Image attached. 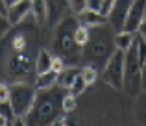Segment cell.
I'll return each mask as SVG.
<instances>
[{
  "label": "cell",
  "instance_id": "obj_29",
  "mask_svg": "<svg viewBox=\"0 0 146 126\" xmlns=\"http://www.w3.org/2000/svg\"><path fill=\"white\" fill-rule=\"evenodd\" d=\"M65 65H67V63H65V59L61 58V56H56V58H54V61H52V69L56 72H61L65 69Z\"/></svg>",
  "mask_w": 146,
  "mask_h": 126
},
{
  "label": "cell",
  "instance_id": "obj_26",
  "mask_svg": "<svg viewBox=\"0 0 146 126\" xmlns=\"http://www.w3.org/2000/svg\"><path fill=\"white\" fill-rule=\"evenodd\" d=\"M102 7H104V0H87L85 2V9H93V11L102 13Z\"/></svg>",
  "mask_w": 146,
  "mask_h": 126
},
{
  "label": "cell",
  "instance_id": "obj_6",
  "mask_svg": "<svg viewBox=\"0 0 146 126\" xmlns=\"http://www.w3.org/2000/svg\"><path fill=\"white\" fill-rule=\"evenodd\" d=\"M37 95V87H33L32 83L26 82H17L15 85H11V106H13L15 115H22L24 117L26 113L30 111L33 100H35Z\"/></svg>",
  "mask_w": 146,
  "mask_h": 126
},
{
  "label": "cell",
  "instance_id": "obj_32",
  "mask_svg": "<svg viewBox=\"0 0 146 126\" xmlns=\"http://www.w3.org/2000/svg\"><path fill=\"white\" fill-rule=\"evenodd\" d=\"M7 7H9L7 0H0V13H6L7 15Z\"/></svg>",
  "mask_w": 146,
  "mask_h": 126
},
{
  "label": "cell",
  "instance_id": "obj_16",
  "mask_svg": "<svg viewBox=\"0 0 146 126\" xmlns=\"http://www.w3.org/2000/svg\"><path fill=\"white\" fill-rule=\"evenodd\" d=\"M56 83H57V72L54 69L35 76V87L37 89H48V87H54Z\"/></svg>",
  "mask_w": 146,
  "mask_h": 126
},
{
  "label": "cell",
  "instance_id": "obj_12",
  "mask_svg": "<svg viewBox=\"0 0 146 126\" xmlns=\"http://www.w3.org/2000/svg\"><path fill=\"white\" fill-rule=\"evenodd\" d=\"M52 61H54V56L50 54L46 48H39L37 58H35V72L37 74H43V72L52 71Z\"/></svg>",
  "mask_w": 146,
  "mask_h": 126
},
{
  "label": "cell",
  "instance_id": "obj_17",
  "mask_svg": "<svg viewBox=\"0 0 146 126\" xmlns=\"http://www.w3.org/2000/svg\"><path fill=\"white\" fill-rule=\"evenodd\" d=\"M135 43V33L131 32H126V30H120V32L115 33V45H117V48H120V50H129V47Z\"/></svg>",
  "mask_w": 146,
  "mask_h": 126
},
{
  "label": "cell",
  "instance_id": "obj_19",
  "mask_svg": "<svg viewBox=\"0 0 146 126\" xmlns=\"http://www.w3.org/2000/svg\"><path fill=\"white\" fill-rule=\"evenodd\" d=\"M85 89H87V82H85V78L82 76V69H80V74L76 76V80H74V83L70 85V93L74 95V97H80L82 93H85Z\"/></svg>",
  "mask_w": 146,
  "mask_h": 126
},
{
  "label": "cell",
  "instance_id": "obj_33",
  "mask_svg": "<svg viewBox=\"0 0 146 126\" xmlns=\"http://www.w3.org/2000/svg\"><path fill=\"white\" fill-rule=\"evenodd\" d=\"M143 89L146 91V61L143 65Z\"/></svg>",
  "mask_w": 146,
  "mask_h": 126
},
{
  "label": "cell",
  "instance_id": "obj_14",
  "mask_svg": "<svg viewBox=\"0 0 146 126\" xmlns=\"http://www.w3.org/2000/svg\"><path fill=\"white\" fill-rule=\"evenodd\" d=\"M80 74V69L76 67H65L61 72H57V85L63 87V89H70V85L74 83L76 76Z\"/></svg>",
  "mask_w": 146,
  "mask_h": 126
},
{
  "label": "cell",
  "instance_id": "obj_5",
  "mask_svg": "<svg viewBox=\"0 0 146 126\" xmlns=\"http://www.w3.org/2000/svg\"><path fill=\"white\" fill-rule=\"evenodd\" d=\"M122 89L129 97H137L143 93V63L139 59V52H137L135 43L126 50V59H124V85Z\"/></svg>",
  "mask_w": 146,
  "mask_h": 126
},
{
  "label": "cell",
  "instance_id": "obj_34",
  "mask_svg": "<svg viewBox=\"0 0 146 126\" xmlns=\"http://www.w3.org/2000/svg\"><path fill=\"white\" fill-rule=\"evenodd\" d=\"M6 124H9V119H7V117H4L2 113H0V126H6Z\"/></svg>",
  "mask_w": 146,
  "mask_h": 126
},
{
  "label": "cell",
  "instance_id": "obj_13",
  "mask_svg": "<svg viewBox=\"0 0 146 126\" xmlns=\"http://www.w3.org/2000/svg\"><path fill=\"white\" fill-rule=\"evenodd\" d=\"M78 19L85 26H98V24H106L107 22L106 15L98 13V11H93V9H83L82 13H78Z\"/></svg>",
  "mask_w": 146,
  "mask_h": 126
},
{
  "label": "cell",
  "instance_id": "obj_15",
  "mask_svg": "<svg viewBox=\"0 0 146 126\" xmlns=\"http://www.w3.org/2000/svg\"><path fill=\"white\" fill-rule=\"evenodd\" d=\"M133 115L139 124H146V91L139 93L135 97V104H133Z\"/></svg>",
  "mask_w": 146,
  "mask_h": 126
},
{
  "label": "cell",
  "instance_id": "obj_23",
  "mask_svg": "<svg viewBox=\"0 0 146 126\" xmlns=\"http://www.w3.org/2000/svg\"><path fill=\"white\" fill-rule=\"evenodd\" d=\"M135 47H137V52H139L141 63L144 65V61H146V39L141 37L139 33H135Z\"/></svg>",
  "mask_w": 146,
  "mask_h": 126
},
{
  "label": "cell",
  "instance_id": "obj_8",
  "mask_svg": "<svg viewBox=\"0 0 146 126\" xmlns=\"http://www.w3.org/2000/svg\"><path fill=\"white\" fill-rule=\"evenodd\" d=\"M131 2L133 0H115L109 15H107V22L111 24V28H113L115 32L124 30V22H126V17H128Z\"/></svg>",
  "mask_w": 146,
  "mask_h": 126
},
{
  "label": "cell",
  "instance_id": "obj_1",
  "mask_svg": "<svg viewBox=\"0 0 146 126\" xmlns=\"http://www.w3.org/2000/svg\"><path fill=\"white\" fill-rule=\"evenodd\" d=\"M39 26V24H37ZM37 26H26L22 30H15L13 37H7V59L4 65V74L11 80L26 82L35 72V58L39 48L37 45Z\"/></svg>",
  "mask_w": 146,
  "mask_h": 126
},
{
  "label": "cell",
  "instance_id": "obj_22",
  "mask_svg": "<svg viewBox=\"0 0 146 126\" xmlns=\"http://www.w3.org/2000/svg\"><path fill=\"white\" fill-rule=\"evenodd\" d=\"M82 76L85 78L87 85H93V83L98 80V69L89 67V65H83V69H82Z\"/></svg>",
  "mask_w": 146,
  "mask_h": 126
},
{
  "label": "cell",
  "instance_id": "obj_21",
  "mask_svg": "<svg viewBox=\"0 0 146 126\" xmlns=\"http://www.w3.org/2000/svg\"><path fill=\"white\" fill-rule=\"evenodd\" d=\"M89 26H85V24H82L80 22L78 24V28H76V32H74V37H76V41H78V45H85L87 41H89Z\"/></svg>",
  "mask_w": 146,
  "mask_h": 126
},
{
  "label": "cell",
  "instance_id": "obj_35",
  "mask_svg": "<svg viewBox=\"0 0 146 126\" xmlns=\"http://www.w3.org/2000/svg\"><path fill=\"white\" fill-rule=\"evenodd\" d=\"M11 2H17V0H7V4H11Z\"/></svg>",
  "mask_w": 146,
  "mask_h": 126
},
{
  "label": "cell",
  "instance_id": "obj_10",
  "mask_svg": "<svg viewBox=\"0 0 146 126\" xmlns=\"http://www.w3.org/2000/svg\"><path fill=\"white\" fill-rule=\"evenodd\" d=\"M46 2V26L56 28V24L68 15L70 9V2L68 0H44Z\"/></svg>",
  "mask_w": 146,
  "mask_h": 126
},
{
  "label": "cell",
  "instance_id": "obj_20",
  "mask_svg": "<svg viewBox=\"0 0 146 126\" xmlns=\"http://www.w3.org/2000/svg\"><path fill=\"white\" fill-rule=\"evenodd\" d=\"M74 109H76V97L70 91H67V95L63 97V115H70V113H74Z\"/></svg>",
  "mask_w": 146,
  "mask_h": 126
},
{
  "label": "cell",
  "instance_id": "obj_30",
  "mask_svg": "<svg viewBox=\"0 0 146 126\" xmlns=\"http://www.w3.org/2000/svg\"><path fill=\"white\" fill-rule=\"evenodd\" d=\"M113 4H115V0H104V7H102V13L106 15H109V11H111V7H113Z\"/></svg>",
  "mask_w": 146,
  "mask_h": 126
},
{
  "label": "cell",
  "instance_id": "obj_28",
  "mask_svg": "<svg viewBox=\"0 0 146 126\" xmlns=\"http://www.w3.org/2000/svg\"><path fill=\"white\" fill-rule=\"evenodd\" d=\"M9 97H11V87L6 83H0V102L9 100Z\"/></svg>",
  "mask_w": 146,
  "mask_h": 126
},
{
  "label": "cell",
  "instance_id": "obj_11",
  "mask_svg": "<svg viewBox=\"0 0 146 126\" xmlns=\"http://www.w3.org/2000/svg\"><path fill=\"white\" fill-rule=\"evenodd\" d=\"M30 13H32V0H17V2H11L7 7V19L11 26L21 24Z\"/></svg>",
  "mask_w": 146,
  "mask_h": 126
},
{
  "label": "cell",
  "instance_id": "obj_7",
  "mask_svg": "<svg viewBox=\"0 0 146 126\" xmlns=\"http://www.w3.org/2000/svg\"><path fill=\"white\" fill-rule=\"evenodd\" d=\"M124 59H126V52L117 48L104 67L102 80L113 89H122V85H124Z\"/></svg>",
  "mask_w": 146,
  "mask_h": 126
},
{
  "label": "cell",
  "instance_id": "obj_4",
  "mask_svg": "<svg viewBox=\"0 0 146 126\" xmlns=\"http://www.w3.org/2000/svg\"><path fill=\"white\" fill-rule=\"evenodd\" d=\"M80 24L78 15H65L59 22L56 24V32H54V41L52 47L56 50L57 56L65 59V63L70 67H78L82 63V54H83V47L78 45L74 37V32Z\"/></svg>",
  "mask_w": 146,
  "mask_h": 126
},
{
  "label": "cell",
  "instance_id": "obj_18",
  "mask_svg": "<svg viewBox=\"0 0 146 126\" xmlns=\"http://www.w3.org/2000/svg\"><path fill=\"white\" fill-rule=\"evenodd\" d=\"M32 15L37 24H46V2L44 0H32Z\"/></svg>",
  "mask_w": 146,
  "mask_h": 126
},
{
  "label": "cell",
  "instance_id": "obj_31",
  "mask_svg": "<svg viewBox=\"0 0 146 126\" xmlns=\"http://www.w3.org/2000/svg\"><path fill=\"white\" fill-rule=\"evenodd\" d=\"M137 33H139L141 37H144V39H146V19L141 22V26H139V30H137Z\"/></svg>",
  "mask_w": 146,
  "mask_h": 126
},
{
  "label": "cell",
  "instance_id": "obj_24",
  "mask_svg": "<svg viewBox=\"0 0 146 126\" xmlns=\"http://www.w3.org/2000/svg\"><path fill=\"white\" fill-rule=\"evenodd\" d=\"M0 113H2L4 117H7V119H9V124L13 123V119H15V111H13V106H11V100H4V102H0Z\"/></svg>",
  "mask_w": 146,
  "mask_h": 126
},
{
  "label": "cell",
  "instance_id": "obj_9",
  "mask_svg": "<svg viewBox=\"0 0 146 126\" xmlns=\"http://www.w3.org/2000/svg\"><path fill=\"white\" fill-rule=\"evenodd\" d=\"M144 15H146V0H133L131 6H129L126 22H124V30L131 32V33H137L141 22L144 21Z\"/></svg>",
  "mask_w": 146,
  "mask_h": 126
},
{
  "label": "cell",
  "instance_id": "obj_3",
  "mask_svg": "<svg viewBox=\"0 0 146 126\" xmlns=\"http://www.w3.org/2000/svg\"><path fill=\"white\" fill-rule=\"evenodd\" d=\"M89 41L83 45L82 65H89L94 69H104L113 52L117 50L115 45V30L109 22L98 26H89Z\"/></svg>",
  "mask_w": 146,
  "mask_h": 126
},
{
  "label": "cell",
  "instance_id": "obj_27",
  "mask_svg": "<svg viewBox=\"0 0 146 126\" xmlns=\"http://www.w3.org/2000/svg\"><path fill=\"white\" fill-rule=\"evenodd\" d=\"M68 2H70V9L78 15V13H82V11L85 9V2L87 0H68Z\"/></svg>",
  "mask_w": 146,
  "mask_h": 126
},
{
  "label": "cell",
  "instance_id": "obj_25",
  "mask_svg": "<svg viewBox=\"0 0 146 126\" xmlns=\"http://www.w3.org/2000/svg\"><path fill=\"white\" fill-rule=\"evenodd\" d=\"M9 28H13L9 22V19H7L6 13H0V37H4L7 32H9Z\"/></svg>",
  "mask_w": 146,
  "mask_h": 126
},
{
  "label": "cell",
  "instance_id": "obj_2",
  "mask_svg": "<svg viewBox=\"0 0 146 126\" xmlns=\"http://www.w3.org/2000/svg\"><path fill=\"white\" fill-rule=\"evenodd\" d=\"M67 95V89L59 87L56 83L48 89H37L35 100H33L30 111L24 115L26 124L30 126H46L54 124L56 119L63 113V97Z\"/></svg>",
  "mask_w": 146,
  "mask_h": 126
}]
</instances>
